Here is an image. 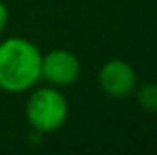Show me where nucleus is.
Listing matches in <instances>:
<instances>
[{"instance_id": "1", "label": "nucleus", "mask_w": 157, "mask_h": 155, "mask_svg": "<svg viewBox=\"0 0 157 155\" xmlns=\"http://www.w3.org/2000/svg\"><path fill=\"white\" fill-rule=\"evenodd\" d=\"M42 51L24 37H7L0 42V89L6 93H26L40 78Z\"/></svg>"}, {"instance_id": "2", "label": "nucleus", "mask_w": 157, "mask_h": 155, "mask_svg": "<svg viewBox=\"0 0 157 155\" xmlns=\"http://www.w3.org/2000/svg\"><path fill=\"white\" fill-rule=\"evenodd\" d=\"M26 100V120L39 133H53L60 130L70 115V104L60 88L42 86L29 89Z\"/></svg>"}, {"instance_id": "3", "label": "nucleus", "mask_w": 157, "mask_h": 155, "mask_svg": "<svg viewBox=\"0 0 157 155\" xmlns=\"http://www.w3.org/2000/svg\"><path fill=\"white\" fill-rule=\"evenodd\" d=\"M80 60L70 49H51L42 55L40 77L49 86L55 88H70L80 77Z\"/></svg>"}, {"instance_id": "4", "label": "nucleus", "mask_w": 157, "mask_h": 155, "mask_svg": "<svg viewBox=\"0 0 157 155\" xmlns=\"http://www.w3.org/2000/svg\"><path fill=\"white\" fill-rule=\"evenodd\" d=\"M99 86L112 99H126L137 88V73L128 60L110 59L99 70Z\"/></svg>"}, {"instance_id": "5", "label": "nucleus", "mask_w": 157, "mask_h": 155, "mask_svg": "<svg viewBox=\"0 0 157 155\" xmlns=\"http://www.w3.org/2000/svg\"><path fill=\"white\" fill-rule=\"evenodd\" d=\"M137 89V102L139 106L148 112V113H157V84L155 82H148L143 84Z\"/></svg>"}, {"instance_id": "6", "label": "nucleus", "mask_w": 157, "mask_h": 155, "mask_svg": "<svg viewBox=\"0 0 157 155\" xmlns=\"http://www.w3.org/2000/svg\"><path fill=\"white\" fill-rule=\"evenodd\" d=\"M7 22H9V9H7V6L0 0V33L6 29Z\"/></svg>"}]
</instances>
